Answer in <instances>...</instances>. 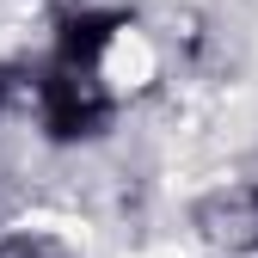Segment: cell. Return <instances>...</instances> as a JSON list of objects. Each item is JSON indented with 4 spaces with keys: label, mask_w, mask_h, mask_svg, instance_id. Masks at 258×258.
<instances>
[{
    "label": "cell",
    "mask_w": 258,
    "mask_h": 258,
    "mask_svg": "<svg viewBox=\"0 0 258 258\" xmlns=\"http://www.w3.org/2000/svg\"><path fill=\"white\" fill-rule=\"evenodd\" d=\"M43 129H49V142H86V136H99V129H105V99L80 74L61 68L43 86Z\"/></svg>",
    "instance_id": "obj_1"
},
{
    "label": "cell",
    "mask_w": 258,
    "mask_h": 258,
    "mask_svg": "<svg viewBox=\"0 0 258 258\" xmlns=\"http://www.w3.org/2000/svg\"><path fill=\"white\" fill-rule=\"evenodd\" d=\"M117 25H123V13H74L68 25H61V68L68 74H80V68H92L105 49H111V37H117Z\"/></svg>",
    "instance_id": "obj_2"
}]
</instances>
